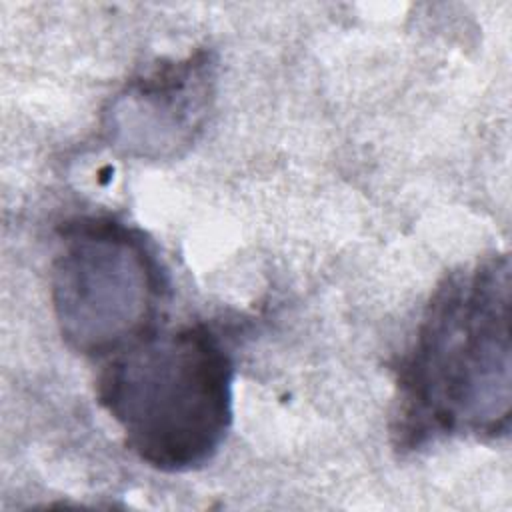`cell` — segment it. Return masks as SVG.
I'll return each instance as SVG.
<instances>
[{"instance_id": "6da1fadb", "label": "cell", "mask_w": 512, "mask_h": 512, "mask_svg": "<svg viewBox=\"0 0 512 512\" xmlns=\"http://www.w3.org/2000/svg\"><path fill=\"white\" fill-rule=\"evenodd\" d=\"M510 258L448 274L398 364L394 438L420 448L444 436H504L512 404Z\"/></svg>"}, {"instance_id": "7a4b0ae2", "label": "cell", "mask_w": 512, "mask_h": 512, "mask_svg": "<svg viewBox=\"0 0 512 512\" xmlns=\"http://www.w3.org/2000/svg\"><path fill=\"white\" fill-rule=\"evenodd\" d=\"M234 362L204 322L154 330L110 356L96 378L98 404L126 446L162 472L210 462L232 424Z\"/></svg>"}, {"instance_id": "3957f363", "label": "cell", "mask_w": 512, "mask_h": 512, "mask_svg": "<svg viewBox=\"0 0 512 512\" xmlns=\"http://www.w3.org/2000/svg\"><path fill=\"white\" fill-rule=\"evenodd\" d=\"M166 274L146 236L110 216L64 224L50 268V298L62 340L104 358L156 330Z\"/></svg>"}, {"instance_id": "277c9868", "label": "cell", "mask_w": 512, "mask_h": 512, "mask_svg": "<svg viewBox=\"0 0 512 512\" xmlns=\"http://www.w3.org/2000/svg\"><path fill=\"white\" fill-rule=\"evenodd\" d=\"M214 82V58L206 50L162 60L130 78L104 110L110 146L150 162L182 156L204 130Z\"/></svg>"}]
</instances>
